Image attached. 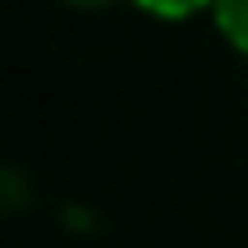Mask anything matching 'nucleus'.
<instances>
[{
  "label": "nucleus",
  "mask_w": 248,
  "mask_h": 248,
  "mask_svg": "<svg viewBox=\"0 0 248 248\" xmlns=\"http://www.w3.org/2000/svg\"><path fill=\"white\" fill-rule=\"evenodd\" d=\"M142 9H152V14H166V18H179V14H193V9L202 5H216V0H138Z\"/></svg>",
  "instance_id": "nucleus-2"
},
{
  "label": "nucleus",
  "mask_w": 248,
  "mask_h": 248,
  "mask_svg": "<svg viewBox=\"0 0 248 248\" xmlns=\"http://www.w3.org/2000/svg\"><path fill=\"white\" fill-rule=\"evenodd\" d=\"M216 23L239 51H248V0H216Z\"/></svg>",
  "instance_id": "nucleus-1"
}]
</instances>
